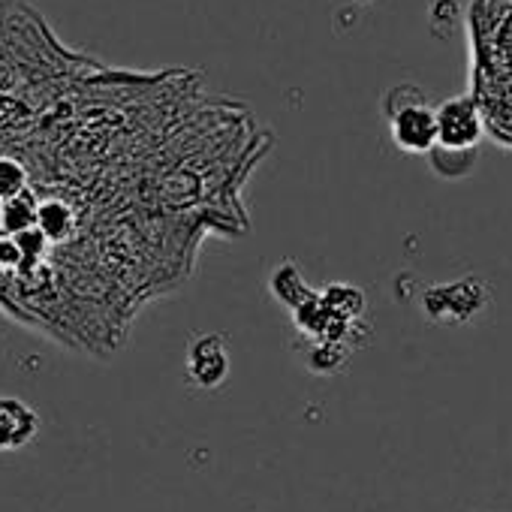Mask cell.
<instances>
[{
  "instance_id": "4",
  "label": "cell",
  "mask_w": 512,
  "mask_h": 512,
  "mask_svg": "<svg viewBox=\"0 0 512 512\" xmlns=\"http://www.w3.org/2000/svg\"><path fill=\"white\" fill-rule=\"evenodd\" d=\"M40 434V413L13 395H0V452H19Z\"/></svg>"
},
{
  "instance_id": "1",
  "label": "cell",
  "mask_w": 512,
  "mask_h": 512,
  "mask_svg": "<svg viewBox=\"0 0 512 512\" xmlns=\"http://www.w3.org/2000/svg\"><path fill=\"white\" fill-rule=\"evenodd\" d=\"M473 97L485 127L512 145V0H473Z\"/></svg>"
},
{
  "instance_id": "5",
  "label": "cell",
  "mask_w": 512,
  "mask_h": 512,
  "mask_svg": "<svg viewBox=\"0 0 512 512\" xmlns=\"http://www.w3.org/2000/svg\"><path fill=\"white\" fill-rule=\"evenodd\" d=\"M226 368H229V359H226V347L217 335H205V338H196L190 344V353H187V374L196 386H217L223 383L226 377Z\"/></svg>"
},
{
  "instance_id": "3",
  "label": "cell",
  "mask_w": 512,
  "mask_h": 512,
  "mask_svg": "<svg viewBox=\"0 0 512 512\" xmlns=\"http://www.w3.org/2000/svg\"><path fill=\"white\" fill-rule=\"evenodd\" d=\"M392 142L407 154H428L437 148V109L419 94L416 100L392 109Z\"/></svg>"
},
{
  "instance_id": "2",
  "label": "cell",
  "mask_w": 512,
  "mask_h": 512,
  "mask_svg": "<svg viewBox=\"0 0 512 512\" xmlns=\"http://www.w3.org/2000/svg\"><path fill=\"white\" fill-rule=\"evenodd\" d=\"M485 133V118L476 97H452L437 106V148L461 154L473 151Z\"/></svg>"
}]
</instances>
